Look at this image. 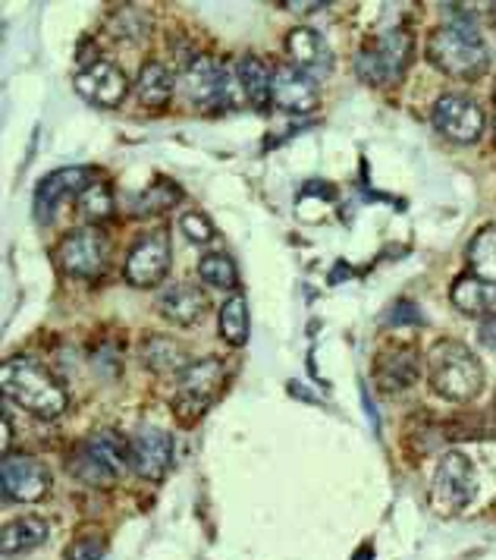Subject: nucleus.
I'll return each mask as SVG.
<instances>
[{"label":"nucleus","instance_id":"1","mask_svg":"<svg viewBox=\"0 0 496 560\" xmlns=\"http://www.w3.org/2000/svg\"><path fill=\"white\" fill-rule=\"evenodd\" d=\"M427 60L452 79H474L487 67V45L477 35L472 16L452 10L447 26L434 28L427 38Z\"/></svg>","mask_w":496,"mask_h":560},{"label":"nucleus","instance_id":"2","mask_svg":"<svg viewBox=\"0 0 496 560\" xmlns=\"http://www.w3.org/2000/svg\"><path fill=\"white\" fill-rule=\"evenodd\" d=\"M0 387L16 407H23L25 412H32L35 419H45V422L63 416V409L70 404L63 384L35 359H7L3 372H0Z\"/></svg>","mask_w":496,"mask_h":560},{"label":"nucleus","instance_id":"3","mask_svg":"<svg viewBox=\"0 0 496 560\" xmlns=\"http://www.w3.org/2000/svg\"><path fill=\"white\" fill-rule=\"evenodd\" d=\"M427 375L434 394L452 404H469L484 387V365L459 340H440L427 353Z\"/></svg>","mask_w":496,"mask_h":560},{"label":"nucleus","instance_id":"4","mask_svg":"<svg viewBox=\"0 0 496 560\" xmlns=\"http://www.w3.org/2000/svg\"><path fill=\"white\" fill-rule=\"evenodd\" d=\"M126 469H129V441L110 429L88 434L70 459V472L92 488L117 485Z\"/></svg>","mask_w":496,"mask_h":560},{"label":"nucleus","instance_id":"5","mask_svg":"<svg viewBox=\"0 0 496 560\" xmlns=\"http://www.w3.org/2000/svg\"><path fill=\"white\" fill-rule=\"evenodd\" d=\"M224 362L214 357L199 359L192 362L182 375H179V387H176L174 409L179 416V422L192 425L196 419H201L208 409L214 407V400L221 397L224 387Z\"/></svg>","mask_w":496,"mask_h":560},{"label":"nucleus","instance_id":"6","mask_svg":"<svg viewBox=\"0 0 496 560\" xmlns=\"http://www.w3.org/2000/svg\"><path fill=\"white\" fill-rule=\"evenodd\" d=\"M409 60H412V35L402 28H390L358 51L355 70L368 85H393L402 79Z\"/></svg>","mask_w":496,"mask_h":560},{"label":"nucleus","instance_id":"7","mask_svg":"<svg viewBox=\"0 0 496 560\" xmlns=\"http://www.w3.org/2000/svg\"><path fill=\"white\" fill-rule=\"evenodd\" d=\"M474 491H477V476H474L472 459L459 451H449L440 459L434 485H430V504L440 513H459L472 504Z\"/></svg>","mask_w":496,"mask_h":560},{"label":"nucleus","instance_id":"8","mask_svg":"<svg viewBox=\"0 0 496 560\" xmlns=\"http://www.w3.org/2000/svg\"><path fill=\"white\" fill-rule=\"evenodd\" d=\"M0 488L7 501L35 504L50 491V472L42 459L25 454H7L0 463Z\"/></svg>","mask_w":496,"mask_h":560},{"label":"nucleus","instance_id":"9","mask_svg":"<svg viewBox=\"0 0 496 560\" xmlns=\"http://www.w3.org/2000/svg\"><path fill=\"white\" fill-rule=\"evenodd\" d=\"M170 258H174L170 233L167 230L145 233L126 258V280L132 287H157L170 271Z\"/></svg>","mask_w":496,"mask_h":560},{"label":"nucleus","instance_id":"10","mask_svg":"<svg viewBox=\"0 0 496 560\" xmlns=\"http://www.w3.org/2000/svg\"><path fill=\"white\" fill-rule=\"evenodd\" d=\"M430 120L440 136H447L449 142H459V145H472L484 132V110L474 98H465V95H444L434 104Z\"/></svg>","mask_w":496,"mask_h":560},{"label":"nucleus","instance_id":"11","mask_svg":"<svg viewBox=\"0 0 496 560\" xmlns=\"http://www.w3.org/2000/svg\"><path fill=\"white\" fill-rule=\"evenodd\" d=\"M129 466L149 482H164L174 466V438L161 429H139L129 438Z\"/></svg>","mask_w":496,"mask_h":560},{"label":"nucleus","instance_id":"12","mask_svg":"<svg viewBox=\"0 0 496 560\" xmlns=\"http://www.w3.org/2000/svg\"><path fill=\"white\" fill-rule=\"evenodd\" d=\"M60 265L67 275L73 278H98L107 265V240L95 228L73 230L63 243H60Z\"/></svg>","mask_w":496,"mask_h":560},{"label":"nucleus","instance_id":"13","mask_svg":"<svg viewBox=\"0 0 496 560\" xmlns=\"http://www.w3.org/2000/svg\"><path fill=\"white\" fill-rule=\"evenodd\" d=\"M75 92L95 107H117V104H123L129 82H126V73L117 63L95 60L75 77Z\"/></svg>","mask_w":496,"mask_h":560},{"label":"nucleus","instance_id":"14","mask_svg":"<svg viewBox=\"0 0 496 560\" xmlns=\"http://www.w3.org/2000/svg\"><path fill=\"white\" fill-rule=\"evenodd\" d=\"M92 186V171L88 167H60L48 177L42 179L38 192H35V218L38 221H50L57 205L82 196Z\"/></svg>","mask_w":496,"mask_h":560},{"label":"nucleus","instance_id":"15","mask_svg":"<svg viewBox=\"0 0 496 560\" xmlns=\"http://www.w3.org/2000/svg\"><path fill=\"white\" fill-rule=\"evenodd\" d=\"M271 104L286 114H308L318 107V85L315 79L305 77L296 67H276L273 70Z\"/></svg>","mask_w":496,"mask_h":560},{"label":"nucleus","instance_id":"16","mask_svg":"<svg viewBox=\"0 0 496 560\" xmlns=\"http://www.w3.org/2000/svg\"><path fill=\"white\" fill-rule=\"evenodd\" d=\"M418 375H422V357H418L415 347L383 350L377 357V365H374V382L383 394H397V390L412 387L418 382Z\"/></svg>","mask_w":496,"mask_h":560},{"label":"nucleus","instance_id":"17","mask_svg":"<svg viewBox=\"0 0 496 560\" xmlns=\"http://www.w3.org/2000/svg\"><path fill=\"white\" fill-rule=\"evenodd\" d=\"M286 51L293 57V67L302 70L305 77L323 79L330 70H333V54H330V45L323 42L321 32L315 28L302 26L290 32L286 38Z\"/></svg>","mask_w":496,"mask_h":560},{"label":"nucleus","instance_id":"18","mask_svg":"<svg viewBox=\"0 0 496 560\" xmlns=\"http://www.w3.org/2000/svg\"><path fill=\"white\" fill-rule=\"evenodd\" d=\"M157 312L170 322V325H196L201 315L208 312V296L199 283H170L161 296H157Z\"/></svg>","mask_w":496,"mask_h":560},{"label":"nucleus","instance_id":"19","mask_svg":"<svg viewBox=\"0 0 496 560\" xmlns=\"http://www.w3.org/2000/svg\"><path fill=\"white\" fill-rule=\"evenodd\" d=\"M452 306L472 318H496V283L465 275L452 283V293H449Z\"/></svg>","mask_w":496,"mask_h":560},{"label":"nucleus","instance_id":"20","mask_svg":"<svg viewBox=\"0 0 496 560\" xmlns=\"http://www.w3.org/2000/svg\"><path fill=\"white\" fill-rule=\"evenodd\" d=\"M142 365L157 372V375H174V372H186L192 362H189V353L186 347L176 340V337H167V334H154L142 343Z\"/></svg>","mask_w":496,"mask_h":560},{"label":"nucleus","instance_id":"21","mask_svg":"<svg viewBox=\"0 0 496 560\" xmlns=\"http://www.w3.org/2000/svg\"><path fill=\"white\" fill-rule=\"evenodd\" d=\"M45 541H48V523L42 516H20V520L3 526L0 551L7 558H13V555H25V551L38 548V545H45Z\"/></svg>","mask_w":496,"mask_h":560},{"label":"nucleus","instance_id":"22","mask_svg":"<svg viewBox=\"0 0 496 560\" xmlns=\"http://www.w3.org/2000/svg\"><path fill=\"white\" fill-rule=\"evenodd\" d=\"M233 70H236L239 89H243V95H246L248 104H255V107H268V104H271L273 73L261 57H251V54H248V57H243Z\"/></svg>","mask_w":496,"mask_h":560},{"label":"nucleus","instance_id":"23","mask_svg":"<svg viewBox=\"0 0 496 560\" xmlns=\"http://www.w3.org/2000/svg\"><path fill=\"white\" fill-rule=\"evenodd\" d=\"M174 89H176L174 73H170L164 63L151 60V63L142 67V73H139V82H135V98H139L142 107H164V104L170 102Z\"/></svg>","mask_w":496,"mask_h":560},{"label":"nucleus","instance_id":"24","mask_svg":"<svg viewBox=\"0 0 496 560\" xmlns=\"http://www.w3.org/2000/svg\"><path fill=\"white\" fill-rule=\"evenodd\" d=\"M469 265L474 278L496 283V228H484L469 246Z\"/></svg>","mask_w":496,"mask_h":560},{"label":"nucleus","instance_id":"25","mask_svg":"<svg viewBox=\"0 0 496 560\" xmlns=\"http://www.w3.org/2000/svg\"><path fill=\"white\" fill-rule=\"evenodd\" d=\"M221 337L229 347H243L248 340V303L246 296H229L221 306Z\"/></svg>","mask_w":496,"mask_h":560},{"label":"nucleus","instance_id":"26","mask_svg":"<svg viewBox=\"0 0 496 560\" xmlns=\"http://www.w3.org/2000/svg\"><path fill=\"white\" fill-rule=\"evenodd\" d=\"M199 278L204 283H211V287H217V290H236V283H239V271H236V265H233V258L229 255H204L199 265Z\"/></svg>","mask_w":496,"mask_h":560},{"label":"nucleus","instance_id":"27","mask_svg":"<svg viewBox=\"0 0 496 560\" xmlns=\"http://www.w3.org/2000/svg\"><path fill=\"white\" fill-rule=\"evenodd\" d=\"M176 199H179V189H176L174 183L161 179V183L149 186L142 196H135V199H132V211H135V214H157V211L170 208Z\"/></svg>","mask_w":496,"mask_h":560},{"label":"nucleus","instance_id":"28","mask_svg":"<svg viewBox=\"0 0 496 560\" xmlns=\"http://www.w3.org/2000/svg\"><path fill=\"white\" fill-rule=\"evenodd\" d=\"M79 208L88 221H107L114 214V196H110V186L107 183H92L82 196H79Z\"/></svg>","mask_w":496,"mask_h":560},{"label":"nucleus","instance_id":"29","mask_svg":"<svg viewBox=\"0 0 496 560\" xmlns=\"http://www.w3.org/2000/svg\"><path fill=\"white\" fill-rule=\"evenodd\" d=\"M114 35L117 38H142V35H149L145 28H149V16H142L135 7H123V10H117L114 13Z\"/></svg>","mask_w":496,"mask_h":560},{"label":"nucleus","instance_id":"30","mask_svg":"<svg viewBox=\"0 0 496 560\" xmlns=\"http://www.w3.org/2000/svg\"><path fill=\"white\" fill-rule=\"evenodd\" d=\"M179 228H182V233H186L192 243H199V246H208V243L214 240V224H211V221H208V214H201V211H189V214H182Z\"/></svg>","mask_w":496,"mask_h":560},{"label":"nucleus","instance_id":"31","mask_svg":"<svg viewBox=\"0 0 496 560\" xmlns=\"http://www.w3.org/2000/svg\"><path fill=\"white\" fill-rule=\"evenodd\" d=\"M107 555V541L101 535H79L67 548V560H101Z\"/></svg>","mask_w":496,"mask_h":560},{"label":"nucleus","instance_id":"32","mask_svg":"<svg viewBox=\"0 0 496 560\" xmlns=\"http://www.w3.org/2000/svg\"><path fill=\"white\" fill-rule=\"evenodd\" d=\"M387 322H390V325H399V322H418V312H415L412 303H399V306H393Z\"/></svg>","mask_w":496,"mask_h":560},{"label":"nucleus","instance_id":"33","mask_svg":"<svg viewBox=\"0 0 496 560\" xmlns=\"http://www.w3.org/2000/svg\"><path fill=\"white\" fill-rule=\"evenodd\" d=\"M481 340L496 353V318H487V322L481 325Z\"/></svg>","mask_w":496,"mask_h":560},{"label":"nucleus","instance_id":"34","mask_svg":"<svg viewBox=\"0 0 496 560\" xmlns=\"http://www.w3.org/2000/svg\"><path fill=\"white\" fill-rule=\"evenodd\" d=\"M0 429H3V438H0V447H3V454H7V447H10V419H7V412H3V419H0Z\"/></svg>","mask_w":496,"mask_h":560},{"label":"nucleus","instance_id":"35","mask_svg":"<svg viewBox=\"0 0 496 560\" xmlns=\"http://www.w3.org/2000/svg\"><path fill=\"white\" fill-rule=\"evenodd\" d=\"M286 7L296 10V13H315L318 7H327V3H318V0H315V3H286Z\"/></svg>","mask_w":496,"mask_h":560},{"label":"nucleus","instance_id":"36","mask_svg":"<svg viewBox=\"0 0 496 560\" xmlns=\"http://www.w3.org/2000/svg\"><path fill=\"white\" fill-rule=\"evenodd\" d=\"M494 98H496V89H494Z\"/></svg>","mask_w":496,"mask_h":560},{"label":"nucleus","instance_id":"37","mask_svg":"<svg viewBox=\"0 0 496 560\" xmlns=\"http://www.w3.org/2000/svg\"><path fill=\"white\" fill-rule=\"evenodd\" d=\"M494 407H496V404H494Z\"/></svg>","mask_w":496,"mask_h":560}]
</instances>
